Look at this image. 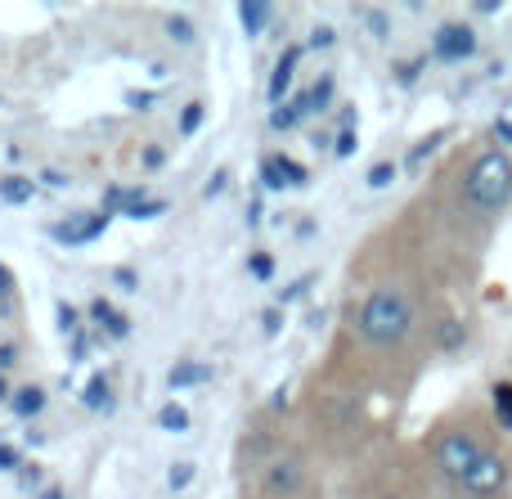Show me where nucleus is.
<instances>
[{
  "mask_svg": "<svg viewBox=\"0 0 512 499\" xmlns=\"http://www.w3.org/2000/svg\"><path fill=\"white\" fill-rule=\"evenodd\" d=\"M414 329H418V302L400 284H378L355 311V333H360L364 347L396 351L414 338Z\"/></svg>",
  "mask_w": 512,
  "mask_h": 499,
  "instance_id": "nucleus-1",
  "label": "nucleus"
},
{
  "mask_svg": "<svg viewBox=\"0 0 512 499\" xmlns=\"http://www.w3.org/2000/svg\"><path fill=\"white\" fill-rule=\"evenodd\" d=\"M459 203L468 207L472 216H486V221H499V216L508 212L512 203V158L504 149H481L477 158L468 162V171H463L459 180Z\"/></svg>",
  "mask_w": 512,
  "mask_h": 499,
  "instance_id": "nucleus-2",
  "label": "nucleus"
},
{
  "mask_svg": "<svg viewBox=\"0 0 512 499\" xmlns=\"http://www.w3.org/2000/svg\"><path fill=\"white\" fill-rule=\"evenodd\" d=\"M490 446H495V441H490L477 423H445V428H436L432 437H427V468H432V477L445 491H459L463 477L477 468V459L486 455Z\"/></svg>",
  "mask_w": 512,
  "mask_h": 499,
  "instance_id": "nucleus-3",
  "label": "nucleus"
},
{
  "mask_svg": "<svg viewBox=\"0 0 512 499\" xmlns=\"http://www.w3.org/2000/svg\"><path fill=\"white\" fill-rule=\"evenodd\" d=\"M508 482H512L508 450L504 446H490L486 455L477 459V468L463 477V486L454 495H459V499H504L508 495Z\"/></svg>",
  "mask_w": 512,
  "mask_h": 499,
  "instance_id": "nucleus-4",
  "label": "nucleus"
},
{
  "mask_svg": "<svg viewBox=\"0 0 512 499\" xmlns=\"http://www.w3.org/2000/svg\"><path fill=\"white\" fill-rule=\"evenodd\" d=\"M108 221H113L108 212H72L68 221L50 225V239L63 243V248H86V243H95L108 230Z\"/></svg>",
  "mask_w": 512,
  "mask_h": 499,
  "instance_id": "nucleus-5",
  "label": "nucleus"
},
{
  "mask_svg": "<svg viewBox=\"0 0 512 499\" xmlns=\"http://www.w3.org/2000/svg\"><path fill=\"white\" fill-rule=\"evenodd\" d=\"M432 54L441 63H468L477 54V32L468 23H441L432 36Z\"/></svg>",
  "mask_w": 512,
  "mask_h": 499,
  "instance_id": "nucleus-6",
  "label": "nucleus"
},
{
  "mask_svg": "<svg viewBox=\"0 0 512 499\" xmlns=\"http://www.w3.org/2000/svg\"><path fill=\"white\" fill-rule=\"evenodd\" d=\"M301 486H306V459H301V455L270 459V468H265V477H261V491L265 495L283 499V495H297Z\"/></svg>",
  "mask_w": 512,
  "mask_h": 499,
  "instance_id": "nucleus-7",
  "label": "nucleus"
},
{
  "mask_svg": "<svg viewBox=\"0 0 512 499\" xmlns=\"http://www.w3.org/2000/svg\"><path fill=\"white\" fill-rule=\"evenodd\" d=\"M261 185L274 189V194H283V189H306L310 171L301 167V162L283 158V153H270V158H261Z\"/></svg>",
  "mask_w": 512,
  "mask_h": 499,
  "instance_id": "nucleus-8",
  "label": "nucleus"
},
{
  "mask_svg": "<svg viewBox=\"0 0 512 499\" xmlns=\"http://www.w3.org/2000/svg\"><path fill=\"white\" fill-rule=\"evenodd\" d=\"M301 54H306V45H288V50L274 59V72H270V81H265V99H270V108L288 104V90H292V77H297Z\"/></svg>",
  "mask_w": 512,
  "mask_h": 499,
  "instance_id": "nucleus-9",
  "label": "nucleus"
},
{
  "mask_svg": "<svg viewBox=\"0 0 512 499\" xmlns=\"http://www.w3.org/2000/svg\"><path fill=\"white\" fill-rule=\"evenodd\" d=\"M90 324H99V329L108 333V338H131V320H126V311H117L113 302H104V297H95V302H90Z\"/></svg>",
  "mask_w": 512,
  "mask_h": 499,
  "instance_id": "nucleus-10",
  "label": "nucleus"
},
{
  "mask_svg": "<svg viewBox=\"0 0 512 499\" xmlns=\"http://www.w3.org/2000/svg\"><path fill=\"white\" fill-rule=\"evenodd\" d=\"M212 383V365H203V360H176L167 374V387L171 392H185V387H207Z\"/></svg>",
  "mask_w": 512,
  "mask_h": 499,
  "instance_id": "nucleus-11",
  "label": "nucleus"
},
{
  "mask_svg": "<svg viewBox=\"0 0 512 499\" xmlns=\"http://www.w3.org/2000/svg\"><path fill=\"white\" fill-rule=\"evenodd\" d=\"M432 342L436 351H463L468 347V320H459V315H441L432 329Z\"/></svg>",
  "mask_w": 512,
  "mask_h": 499,
  "instance_id": "nucleus-12",
  "label": "nucleus"
},
{
  "mask_svg": "<svg viewBox=\"0 0 512 499\" xmlns=\"http://www.w3.org/2000/svg\"><path fill=\"white\" fill-rule=\"evenodd\" d=\"M301 122H306V95H288V104L270 108V131L288 135V131H297Z\"/></svg>",
  "mask_w": 512,
  "mask_h": 499,
  "instance_id": "nucleus-13",
  "label": "nucleus"
},
{
  "mask_svg": "<svg viewBox=\"0 0 512 499\" xmlns=\"http://www.w3.org/2000/svg\"><path fill=\"white\" fill-rule=\"evenodd\" d=\"M239 23H243V32H248V36H261L265 27L274 23V5H270V0H243V5H239Z\"/></svg>",
  "mask_w": 512,
  "mask_h": 499,
  "instance_id": "nucleus-14",
  "label": "nucleus"
},
{
  "mask_svg": "<svg viewBox=\"0 0 512 499\" xmlns=\"http://www.w3.org/2000/svg\"><path fill=\"white\" fill-rule=\"evenodd\" d=\"M9 410H14L18 419H36V414L45 410V387H36V383L14 387V396H9Z\"/></svg>",
  "mask_w": 512,
  "mask_h": 499,
  "instance_id": "nucleus-15",
  "label": "nucleus"
},
{
  "mask_svg": "<svg viewBox=\"0 0 512 499\" xmlns=\"http://www.w3.org/2000/svg\"><path fill=\"white\" fill-rule=\"evenodd\" d=\"M32 194H36L32 176H18V171L0 176V203H5V207H23V203H32Z\"/></svg>",
  "mask_w": 512,
  "mask_h": 499,
  "instance_id": "nucleus-16",
  "label": "nucleus"
},
{
  "mask_svg": "<svg viewBox=\"0 0 512 499\" xmlns=\"http://www.w3.org/2000/svg\"><path fill=\"white\" fill-rule=\"evenodd\" d=\"M490 414H495L499 432H512V378H499L490 387Z\"/></svg>",
  "mask_w": 512,
  "mask_h": 499,
  "instance_id": "nucleus-17",
  "label": "nucleus"
},
{
  "mask_svg": "<svg viewBox=\"0 0 512 499\" xmlns=\"http://www.w3.org/2000/svg\"><path fill=\"white\" fill-rule=\"evenodd\" d=\"M306 95V117H315V113H324L328 104H333V77H319L310 90H301Z\"/></svg>",
  "mask_w": 512,
  "mask_h": 499,
  "instance_id": "nucleus-18",
  "label": "nucleus"
},
{
  "mask_svg": "<svg viewBox=\"0 0 512 499\" xmlns=\"http://www.w3.org/2000/svg\"><path fill=\"white\" fill-rule=\"evenodd\" d=\"M81 405H86V410H108V405H113V392H108V378L104 374H95L86 383V392H81Z\"/></svg>",
  "mask_w": 512,
  "mask_h": 499,
  "instance_id": "nucleus-19",
  "label": "nucleus"
},
{
  "mask_svg": "<svg viewBox=\"0 0 512 499\" xmlns=\"http://www.w3.org/2000/svg\"><path fill=\"white\" fill-rule=\"evenodd\" d=\"M158 428L162 432H189V410L185 405H176V401H167L158 410Z\"/></svg>",
  "mask_w": 512,
  "mask_h": 499,
  "instance_id": "nucleus-20",
  "label": "nucleus"
},
{
  "mask_svg": "<svg viewBox=\"0 0 512 499\" xmlns=\"http://www.w3.org/2000/svg\"><path fill=\"white\" fill-rule=\"evenodd\" d=\"M162 212H167V203H162V198H144V194H140L122 216H131V221H158Z\"/></svg>",
  "mask_w": 512,
  "mask_h": 499,
  "instance_id": "nucleus-21",
  "label": "nucleus"
},
{
  "mask_svg": "<svg viewBox=\"0 0 512 499\" xmlns=\"http://www.w3.org/2000/svg\"><path fill=\"white\" fill-rule=\"evenodd\" d=\"M203 122H207V104H198V99H194V104L180 108V126H176V131L180 135H198V126H203Z\"/></svg>",
  "mask_w": 512,
  "mask_h": 499,
  "instance_id": "nucleus-22",
  "label": "nucleus"
},
{
  "mask_svg": "<svg viewBox=\"0 0 512 499\" xmlns=\"http://www.w3.org/2000/svg\"><path fill=\"white\" fill-rule=\"evenodd\" d=\"M167 36H171L176 45H194V23H189L185 14H171V18H167Z\"/></svg>",
  "mask_w": 512,
  "mask_h": 499,
  "instance_id": "nucleus-23",
  "label": "nucleus"
},
{
  "mask_svg": "<svg viewBox=\"0 0 512 499\" xmlns=\"http://www.w3.org/2000/svg\"><path fill=\"white\" fill-rule=\"evenodd\" d=\"M248 275L261 279V284H270V279H274V257H270V252H252V257H248Z\"/></svg>",
  "mask_w": 512,
  "mask_h": 499,
  "instance_id": "nucleus-24",
  "label": "nucleus"
},
{
  "mask_svg": "<svg viewBox=\"0 0 512 499\" xmlns=\"http://www.w3.org/2000/svg\"><path fill=\"white\" fill-rule=\"evenodd\" d=\"M441 140H445V131H432V135H427V140H423V144H418V149H409L405 167H418V162H423V158H432V153H436V149H441Z\"/></svg>",
  "mask_w": 512,
  "mask_h": 499,
  "instance_id": "nucleus-25",
  "label": "nucleus"
},
{
  "mask_svg": "<svg viewBox=\"0 0 512 499\" xmlns=\"http://www.w3.org/2000/svg\"><path fill=\"white\" fill-rule=\"evenodd\" d=\"M423 63H427L423 54H418V59H400L396 63V81H400V86H414V81L423 77Z\"/></svg>",
  "mask_w": 512,
  "mask_h": 499,
  "instance_id": "nucleus-26",
  "label": "nucleus"
},
{
  "mask_svg": "<svg viewBox=\"0 0 512 499\" xmlns=\"http://www.w3.org/2000/svg\"><path fill=\"white\" fill-rule=\"evenodd\" d=\"M194 473H198V468L194 464H189V459H185V464H171V473H167V486H171V491H185V486L189 482H194Z\"/></svg>",
  "mask_w": 512,
  "mask_h": 499,
  "instance_id": "nucleus-27",
  "label": "nucleus"
},
{
  "mask_svg": "<svg viewBox=\"0 0 512 499\" xmlns=\"http://www.w3.org/2000/svg\"><path fill=\"white\" fill-rule=\"evenodd\" d=\"M391 180H396V162H378V167L364 176V185H369V189H387Z\"/></svg>",
  "mask_w": 512,
  "mask_h": 499,
  "instance_id": "nucleus-28",
  "label": "nucleus"
},
{
  "mask_svg": "<svg viewBox=\"0 0 512 499\" xmlns=\"http://www.w3.org/2000/svg\"><path fill=\"white\" fill-rule=\"evenodd\" d=\"M355 149H360V140H355V126H342V131H337V140H333V153H337V158H351Z\"/></svg>",
  "mask_w": 512,
  "mask_h": 499,
  "instance_id": "nucleus-29",
  "label": "nucleus"
},
{
  "mask_svg": "<svg viewBox=\"0 0 512 499\" xmlns=\"http://www.w3.org/2000/svg\"><path fill=\"white\" fill-rule=\"evenodd\" d=\"M59 329H63V333H72V338L81 333V311H72L68 302H59Z\"/></svg>",
  "mask_w": 512,
  "mask_h": 499,
  "instance_id": "nucleus-30",
  "label": "nucleus"
},
{
  "mask_svg": "<svg viewBox=\"0 0 512 499\" xmlns=\"http://www.w3.org/2000/svg\"><path fill=\"white\" fill-rule=\"evenodd\" d=\"M490 135H495V149H512V117H499L495 126H490Z\"/></svg>",
  "mask_w": 512,
  "mask_h": 499,
  "instance_id": "nucleus-31",
  "label": "nucleus"
},
{
  "mask_svg": "<svg viewBox=\"0 0 512 499\" xmlns=\"http://www.w3.org/2000/svg\"><path fill=\"white\" fill-rule=\"evenodd\" d=\"M113 284L126 288V293H135V288H140V275H135L131 266H117V270H113Z\"/></svg>",
  "mask_w": 512,
  "mask_h": 499,
  "instance_id": "nucleus-32",
  "label": "nucleus"
},
{
  "mask_svg": "<svg viewBox=\"0 0 512 499\" xmlns=\"http://www.w3.org/2000/svg\"><path fill=\"white\" fill-rule=\"evenodd\" d=\"M153 99H158V95H153V90H126V104H131V108H140V113H149V108H153Z\"/></svg>",
  "mask_w": 512,
  "mask_h": 499,
  "instance_id": "nucleus-33",
  "label": "nucleus"
},
{
  "mask_svg": "<svg viewBox=\"0 0 512 499\" xmlns=\"http://www.w3.org/2000/svg\"><path fill=\"white\" fill-rule=\"evenodd\" d=\"M364 23H369V32L378 36V41L391 32V27H387V14H382V9H369V14H364Z\"/></svg>",
  "mask_w": 512,
  "mask_h": 499,
  "instance_id": "nucleus-34",
  "label": "nucleus"
},
{
  "mask_svg": "<svg viewBox=\"0 0 512 499\" xmlns=\"http://www.w3.org/2000/svg\"><path fill=\"white\" fill-rule=\"evenodd\" d=\"M310 284H315V275H301L292 288H283V302H297V297H306V293H310Z\"/></svg>",
  "mask_w": 512,
  "mask_h": 499,
  "instance_id": "nucleus-35",
  "label": "nucleus"
},
{
  "mask_svg": "<svg viewBox=\"0 0 512 499\" xmlns=\"http://www.w3.org/2000/svg\"><path fill=\"white\" fill-rule=\"evenodd\" d=\"M14 365H18V347L14 342H0V378H5Z\"/></svg>",
  "mask_w": 512,
  "mask_h": 499,
  "instance_id": "nucleus-36",
  "label": "nucleus"
},
{
  "mask_svg": "<svg viewBox=\"0 0 512 499\" xmlns=\"http://www.w3.org/2000/svg\"><path fill=\"white\" fill-rule=\"evenodd\" d=\"M23 468V459H18L14 446H0V473H18Z\"/></svg>",
  "mask_w": 512,
  "mask_h": 499,
  "instance_id": "nucleus-37",
  "label": "nucleus"
},
{
  "mask_svg": "<svg viewBox=\"0 0 512 499\" xmlns=\"http://www.w3.org/2000/svg\"><path fill=\"white\" fill-rule=\"evenodd\" d=\"M261 329H265V338H274V333H279V329H283V311H279V306H270V311H265Z\"/></svg>",
  "mask_w": 512,
  "mask_h": 499,
  "instance_id": "nucleus-38",
  "label": "nucleus"
},
{
  "mask_svg": "<svg viewBox=\"0 0 512 499\" xmlns=\"http://www.w3.org/2000/svg\"><path fill=\"white\" fill-rule=\"evenodd\" d=\"M225 185H230V171H216V176H212V180H207V185H203V198H216V194H221Z\"/></svg>",
  "mask_w": 512,
  "mask_h": 499,
  "instance_id": "nucleus-39",
  "label": "nucleus"
},
{
  "mask_svg": "<svg viewBox=\"0 0 512 499\" xmlns=\"http://www.w3.org/2000/svg\"><path fill=\"white\" fill-rule=\"evenodd\" d=\"M9 293H14V270L0 261V297H9Z\"/></svg>",
  "mask_w": 512,
  "mask_h": 499,
  "instance_id": "nucleus-40",
  "label": "nucleus"
},
{
  "mask_svg": "<svg viewBox=\"0 0 512 499\" xmlns=\"http://www.w3.org/2000/svg\"><path fill=\"white\" fill-rule=\"evenodd\" d=\"M41 180H45L50 189H63V185H68V176H63V171H41Z\"/></svg>",
  "mask_w": 512,
  "mask_h": 499,
  "instance_id": "nucleus-41",
  "label": "nucleus"
},
{
  "mask_svg": "<svg viewBox=\"0 0 512 499\" xmlns=\"http://www.w3.org/2000/svg\"><path fill=\"white\" fill-rule=\"evenodd\" d=\"M310 45H315V50H324V45H333V32H328V27H319V32L310 36Z\"/></svg>",
  "mask_w": 512,
  "mask_h": 499,
  "instance_id": "nucleus-42",
  "label": "nucleus"
},
{
  "mask_svg": "<svg viewBox=\"0 0 512 499\" xmlns=\"http://www.w3.org/2000/svg\"><path fill=\"white\" fill-rule=\"evenodd\" d=\"M18 477H23V486H36L41 482V468H18Z\"/></svg>",
  "mask_w": 512,
  "mask_h": 499,
  "instance_id": "nucleus-43",
  "label": "nucleus"
},
{
  "mask_svg": "<svg viewBox=\"0 0 512 499\" xmlns=\"http://www.w3.org/2000/svg\"><path fill=\"white\" fill-rule=\"evenodd\" d=\"M144 167H162V149H153L149 144V149H144Z\"/></svg>",
  "mask_w": 512,
  "mask_h": 499,
  "instance_id": "nucleus-44",
  "label": "nucleus"
},
{
  "mask_svg": "<svg viewBox=\"0 0 512 499\" xmlns=\"http://www.w3.org/2000/svg\"><path fill=\"white\" fill-rule=\"evenodd\" d=\"M248 225H261V198H252L248 203Z\"/></svg>",
  "mask_w": 512,
  "mask_h": 499,
  "instance_id": "nucleus-45",
  "label": "nucleus"
},
{
  "mask_svg": "<svg viewBox=\"0 0 512 499\" xmlns=\"http://www.w3.org/2000/svg\"><path fill=\"white\" fill-rule=\"evenodd\" d=\"M41 499H68V491H59V486H45Z\"/></svg>",
  "mask_w": 512,
  "mask_h": 499,
  "instance_id": "nucleus-46",
  "label": "nucleus"
},
{
  "mask_svg": "<svg viewBox=\"0 0 512 499\" xmlns=\"http://www.w3.org/2000/svg\"><path fill=\"white\" fill-rule=\"evenodd\" d=\"M9 396H14V387H9L5 378H0V405H9Z\"/></svg>",
  "mask_w": 512,
  "mask_h": 499,
  "instance_id": "nucleus-47",
  "label": "nucleus"
}]
</instances>
